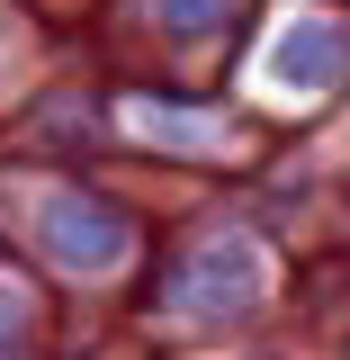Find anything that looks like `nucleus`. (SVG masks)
Instances as JSON below:
<instances>
[{"mask_svg":"<svg viewBox=\"0 0 350 360\" xmlns=\"http://www.w3.org/2000/svg\"><path fill=\"white\" fill-rule=\"evenodd\" d=\"M162 9H171V18H207L216 0H162Z\"/></svg>","mask_w":350,"mask_h":360,"instance_id":"obj_1","label":"nucleus"}]
</instances>
